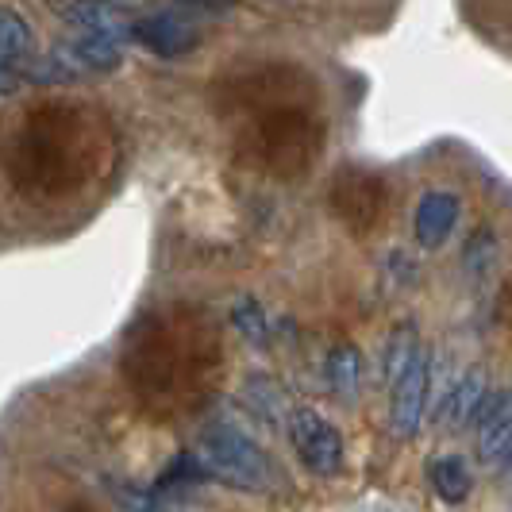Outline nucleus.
Listing matches in <instances>:
<instances>
[{
	"mask_svg": "<svg viewBox=\"0 0 512 512\" xmlns=\"http://www.w3.org/2000/svg\"><path fill=\"white\" fill-rule=\"evenodd\" d=\"M193 459L201 462L205 478H216V482L243 489V493H270L278 486V470H274V462L266 459V451L258 447L255 439H247L243 432L228 428V424L205 428L197 436Z\"/></svg>",
	"mask_w": 512,
	"mask_h": 512,
	"instance_id": "obj_1",
	"label": "nucleus"
},
{
	"mask_svg": "<svg viewBox=\"0 0 512 512\" xmlns=\"http://www.w3.org/2000/svg\"><path fill=\"white\" fill-rule=\"evenodd\" d=\"M459 197L455 193H443V189H436V193H424L420 197V205H416V220H412V228H416V243L424 247V251H436V247H443L447 243V235L455 231V224H459Z\"/></svg>",
	"mask_w": 512,
	"mask_h": 512,
	"instance_id": "obj_8",
	"label": "nucleus"
},
{
	"mask_svg": "<svg viewBox=\"0 0 512 512\" xmlns=\"http://www.w3.org/2000/svg\"><path fill=\"white\" fill-rule=\"evenodd\" d=\"M58 54L70 62V70L77 77L81 74H112L124 66V43L108 39V35H89V31H77L66 47H58Z\"/></svg>",
	"mask_w": 512,
	"mask_h": 512,
	"instance_id": "obj_9",
	"label": "nucleus"
},
{
	"mask_svg": "<svg viewBox=\"0 0 512 512\" xmlns=\"http://www.w3.org/2000/svg\"><path fill=\"white\" fill-rule=\"evenodd\" d=\"M478 462L486 470H501L512 462V393H501L478 420Z\"/></svg>",
	"mask_w": 512,
	"mask_h": 512,
	"instance_id": "obj_7",
	"label": "nucleus"
},
{
	"mask_svg": "<svg viewBox=\"0 0 512 512\" xmlns=\"http://www.w3.org/2000/svg\"><path fill=\"white\" fill-rule=\"evenodd\" d=\"M462 262H466V274H470L474 282L489 278L493 266H497V243H493V235H489V231H474V239L466 243Z\"/></svg>",
	"mask_w": 512,
	"mask_h": 512,
	"instance_id": "obj_13",
	"label": "nucleus"
},
{
	"mask_svg": "<svg viewBox=\"0 0 512 512\" xmlns=\"http://www.w3.org/2000/svg\"><path fill=\"white\" fill-rule=\"evenodd\" d=\"M328 378L343 401H355L362 393V351L351 343H339L328 359Z\"/></svg>",
	"mask_w": 512,
	"mask_h": 512,
	"instance_id": "obj_12",
	"label": "nucleus"
},
{
	"mask_svg": "<svg viewBox=\"0 0 512 512\" xmlns=\"http://www.w3.org/2000/svg\"><path fill=\"white\" fill-rule=\"evenodd\" d=\"M231 324L239 328V332L247 335L255 347H266L270 343V328H266V312H262V305L258 301H251V297H243L239 305L231 308Z\"/></svg>",
	"mask_w": 512,
	"mask_h": 512,
	"instance_id": "obj_14",
	"label": "nucleus"
},
{
	"mask_svg": "<svg viewBox=\"0 0 512 512\" xmlns=\"http://www.w3.org/2000/svg\"><path fill=\"white\" fill-rule=\"evenodd\" d=\"M62 20L77 31H89V35H108L116 43H128L131 39V16L124 4L116 0H66L62 4Z\"/></svg>",
	"mask_w": 512,
	"mask_h": 512,
	"instance_id": "obj_5",
	"label": "nucleus"
},
{
	"mask_svg": "<svg viewBox=\"0 0 512 512\" xmlns=\"http://www.w3.org/2000/svg\"><path fill=\"white\" fill-rule=\"evenodd\" d=\"M501 393H489L486 385V370H466L455 389L447 393V405H443V424L451 428V432H462L466 424H478L489 409H493V401H497Z\"/></svg>",
	"mask_w": 512,
	"mask_h": 512,
	"instance_id": "obj_6",
	"label": "nucleus"
},
{
	"mask_svg": "<svg viewBox=\"0 0 512 512\" xmlns=\"http://www.w3.org/2000/svg\"><path fill=\"white\" fill-rule=\"evenodd\" d=\"M289 439L297 447V455L316 478H335L343 466V436L316 409H297L289 412Z\"/></svg>",
	"mask_w": 512,
	"mask_h": 512,
	"instance_id": "obj_2",
	"label": "nucleus"
},
{
	"mask_svg": "<svg viewBox=\"0 0 512 512\" xmlns=\"http://www.w3.org/2000/svg\"><path fill=\"white\" fill-rule=\"evenodd\" d=\"M432 401V351L420 347V355L412 359V366L393 382V416L389 428L397 439H412L424 424V412Z\"/></svg>",
	"mask_w": 512,
	"mask_h": 512,
	"instance_id": "obj_3",
	"label": "nucleus"
},
{
	"mask_svg": "<svg viewBox=\"0 0 512 512\" xmlns=\"http://www.w3.org/2000/svg\"><path fill=\"white\" fill-rule=\"evenodd\" d=\"M131 43L147 47L158 58H181V54L201 47V31L178 12H154V16L131 20Z\"/></svg>",
	"mask_w": 512,
	"mask_h": 512,
	"instance_id": "obj_4",
	"label": "nucleus"
},
{
	"mask_svg": "<svg viewBox=\"0 0 512 512\" xmlns=\"http://www.w3.org/2000/svg\"><path fill=\"white\" fill-rule=\"evenodd\" d=\"M420 335H416V328L412 324H397L393 328V335L385 339V347H382V374H385V382L393 385L405 370L412 366V359L420 355Z\"/></svg>",
	"mask_w": 512,
	"mask_h": 512,
	"instance_id": "obj_11",
	"label": "nucleus"
},
{
	"mask_svg": "<svg viewBox=\"0 0 512 512\" xmlns=\"http://www.w3.org/2000/svg\"><path fill=\"white\" fill-rule=\"evenodd\" d=\"M428 482L439 493V501H447V505H462L470 497V489H474V478H470V470H466V462L459 455H443V459L432 462L428 466Z\"/></svg>",
	"mask_w": 512,
	"mask_h": 512,
	"instance_id": "obj_10",
	"label": "nucleus"
}]
</instances>
